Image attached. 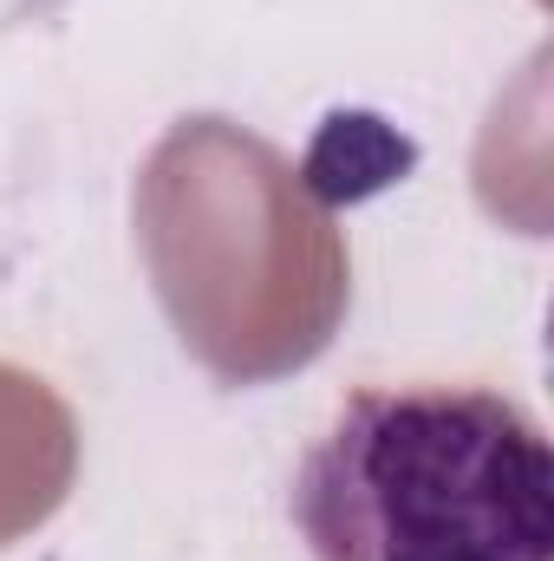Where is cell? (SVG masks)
<instances>
[{
	"label": "cell",
	"instance_id": "cell-1",
	"mask_svg": "<svg viewBox=\"0 0 554 561\" xmlns=\"http://www.w3.org/2000/svg\"><path fill=\"white\" fill-rule=\"evenodd\" d=\"M287 510L313 561H554V450L489 386H372L307 444Z\"/></svg>",
	"mask_w": 554,
	"mask_h": 561
}]
</instances>
